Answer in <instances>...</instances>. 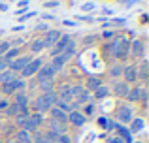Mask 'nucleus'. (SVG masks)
Returning <instances> with one entry per match:
<instances>
[{
	"label": "nucleus",
	"instance_id": "38",
	"mask_svg": "<svg viewBox=\"0 0 149 143\" xmlns=\"http://www.w3.org/2000/svg\"><path fill=\"white\" fill-rule=\"evenodd\" d=\"M10 113H11V115H15V113H17V106H11V109H10Z\"/></svg>",
	"mask_w": 149,
	"mask_h": 143
},
{
	"label": "nucleus",
	"instance_id": "37",
	"mask_svg": "<svg viewBox=\"0 0 149 143\" xmlns=\"http://www.w3.org/2000/svg\"><path fill=\"white\" fill-rule=\"evenodd\" d=\"M109 143H125L121 137H113V140H109Z\"/></svg>",
	"mask_w": 149,
	"mask_h": 143
},
{
	"label": "nucleus",
	"instance_id": "10",
	"mask_svg": "<svg viewBox=\"0 0 149 143\" xmlns=\"http://www.w3.org/2000/svg\"><path fill=\"white\" fill-rule=\"evenodd\" d=\"M25 87V83L23 81H19V79H15V81H11V83H6L4 85V92H15V90H19V88H23Z\"/></svg>",
	"mask_w": 149,
	"mask_h": 143
},
{
	"label": "nucleus",
	"instance_id": "20",
	"mask_svg": "<svg viewBox=\"0 0 149 143\" xmlns=\"http://www.w3.org/2000/svg\"><path fill=\"white\" fill-rule=\"evenodd\" d=\"M130 94H128V100H138L142 98V88H134V90H128Z\"/></svg>",
	"mask_w": 149,
	"mask_h": 143
},
{
	"label": "nucleus",
	"instance_id": "21",
	"mask_svg": "<svg viewBox=\"0 0 149 143\" xmlns=\"http://www.w3.org/2000/svg\"><path fill=\"white\" fill-rule=\"evenodd\" d=\"M142 128H143V121L142 119H136V121L132 122V132H140Z\"/></svg>",
	"mask_w": 149,
	"mask_h": 143
},
{
	"label": "nucleus",
	"instance_id": "14",
	"mask_svg": "<svg viewBox=\"0 0 149 143\" xmlns=\"http://www.w3.org/2000/svg\"><path fill=\"white\" fill-rule=\"evenodd\" d=\"M51 113H53V119H55V121H61V122H66V121H68L66 113H64V111H61V109H57V107H53V111H51Z\"/></svg>",
	"mask_w": 149,
	"mask_h": 143
},
{
	"label": "nucleus",
	"instance_id": "11",
	"mask_svg": "<svg viewBox=\"0 0 149 143\" xmlns=\"http://www.w3.org/2000/svg\"><path fill=\"white\" fill-rule=\"evenodd\" d=\"M68 121L72 122L74 126H83V124H85V115H81V113H77V111H74V113H70Z\"/></svg>",
	"mask_w": 149,
	"mask_h": 143
},
{
	"label": "nucleus",
	"instance_id": "8",
	"mask_svg": "<svg viewBox=\"0 0 149 143\" xmlns=\"http://www.w3.org/2000/svg\"><path fill=\"white\" fill-rule=\"evenodd\" d=\"M123 75L127 79V83H132V81L138 79V70H136V66H128L123 70Z\"/></svg>",
	"mask_w": 149,
	"mask_h": 143
},
{
	"label": "nucleus",
	"instance_id": "27",
	"mask_svg": "<svg viewBox=\"0 0 149 143\" xmlns=\"http://www.w3.org/2000/svg\"><path fill=\"white\" fill-rule=\"evenodd\" d=\"M55 143H72V140H70L66 134H62V136H57V141Z\"/></svg>",
	"mask_w": 149,
	"mask_h": 143
},
{
	"label": "nucleus",
	"instance_id": "36",
	"mask_svg": "<svg viewBox=\"0 0 149 143\" xmlns=\"http://www.w3.org/2000/svg\"><path fill=\"white\" fill-rule=\"evenodd\" d=\"M6 107H8V102L6 100H0V109H6Z\"/></svg>",
	"mask_w": 149,
	"mask_h": 143
},
{
	"label": "nucleus",
	"instance_id": "32",
	"mask_svg": "<svg viewBox=\"0 0 149 143\" xmlns=\"http://www.w3.org/2000/svg\"><path fill=\"white\" fill-rule=\"evenodd\" d=\"M8 49H10V44H8V41H4V44H0V55H4V53H6Z\"/></svg>",
	"mask_w": 149,
	"mask_h": 143
},
{
	"label": "nucleus",
	"instance_id": "23",
	"mask_svg": "<svg viewBox=\"0 0 149 143\" xmlns=\"http://www.w3.org/2000/svg\"><path fill=\"white\" fill-rule=\"evenodd\" d=\"M45 45H44V40H36V41H32V51H42V49H44Z\"/></svg>",
	"mask_w": 149,
	"mask_h": 143
},
{
	"label": "nucleus",
	"instance_id": "29",
	"mask_svg": "<svg viewBox=\"0 0 149 143\" xmlns=\"http://www.w3.org/2000/svg\"><path fill=\"white\" fill-rule=\"evenodd\" d=\"M57 104H58V107H61V111H70V109H72V106H68L66 102H61V100H57Z\"/></svg>",
	"mask_w": 149,
	"mask_h": 143
},
{
	"label": "nucleus",
	"instance_id": "35",
	"mask_svg": "<svg viewBox=\"0 0 149 143\" xmlns=\"http://www.w3.org/2000/svg\"><path fill=\"white\" fill-rule=\"evenodd\" d=\"M36 140H34V143H44V136H34Z\"/></svg>",
	"mask_w": 149,
	"mask_h": 143
},
{
	"label": "nucleus",
	"instance_id": "26",
	"mask_svg": "<svg viewBox=\"0 0 149 143\" xmlns=\"http://www.w3.org/2000/svg\"><path fill=\"white\" fill-rule=\"evenodd\" d=\"M19 55V49L17 47H13V49H8V57H4V59H13V57H17Z\"/></svg>",
	"mask_w": 149,
	"mask_h": 143
},
{
	"label": "nucleus",
	"instance_id": "13",
	"mask_svg": "<svg viewBox=\"0 0 149 143\" xmlns=\"http://www.w3.org/2000/svg\"><path fill=\"white\" fill-rule=\"evenodd\" d=\"M0 81H2L4 85L15 81V72H11V70H10V72H2V73H0Z\"/></svg>",
	"mask_w": 149,
	"mask_h": 143
},
{
	"label": "nucleus",
	"instance_id": "34",
	"mask_svg": "<svg viewBox=\"0 0 149 143\" xmlns=\"http://www.w3.org/2000/svg\"><path fill=\"white\" fill-rule=\"evenodd\" d=\"M8 64H10V62H8V60L4 59V57H0V72H4V68H6Z\"/></svg>",
	"mask_w": 149,
	"mask_h": 143
},
{
	"label": "nucleus",
	"instance_id": "4",
	"mask_svg": "<svg viewBox=\"0 0 149 143\" xmlns=\"http://www.w3.org/2000/svg\"><path fill=\"white\" fill-rule=\"evenodd\" d=\"M42 68V60L40 59H36V60H30L29 64H26V68L23 70V75L25 77H30V75H34L38 70Z\"/></svg>",
	"mask_w": 149,
	"mask_h": 143
},
{
	"label": "nucleus",
	"instance_id": "24",
	"mask_svg": "<svg viewBox=\"0 0 149 143\" xmlns=\"http://www.w3.org/2000/svg\"><path fill=\"white\" fill-rule=\"evenodd\" d=\"M121 73H123V68H121L119 64H115V66L111 68V77H119Z\"/></svg>",
	"mask_w": 149,
	"mask_h": 143
},
{
	"label": "nucleus",
	"instance_id": "3",
	"mask_svg": "<svg viewBox=\"0 0 149 143\" xmlns=\"http://www.w3.org/2000/svg\"><path fill=\"white\" fill-rule=\"evenodd\" d=\"M72 41V38L70 36H61V40L55 44V49H53V57H57V55H62L64 53V49H66V45Z\"/></svg>",
	"mask_w": 149,
	"mask_h": 143
},
{
	"label": "nucleus",
	"instance_id": "28",
	"mask_svg": "<svg viewBox=\"0 0 149 143\" xmlns=\"http://www.w3.org/2000/svg\"><path fill=\"white\" fill-rule=\"evenodd\" d=\"M57 141V136H55V134H47V136H44V143H55Z\"/></svg>",
	"mask_w": 149,
	"mask_h": 143
},
{
	"label": "nucleus",
	"instance_id": "12",
	"mask_svg": "<svg viewBox=\"0 0 149 143\" xmlns=\"http://www.w3.org/2000/svg\"><path fill=\"white\" fill-rule=\"evenodd\" d=\"M66 60H68V57H66L64 53H62V55H57V57L53 59V64H51V68H53L55 72H57V70H61V68L64 66V62H66Z\"/></svg>",
	"mask_w": 149,
	"mask_h": 143
},
{
	"label": "nucleus",
	"instance_id": "16",
	"mask_svg": "<svg viewBox=\"0 0 149 143\" xmlns=\"http://www.w3.org/2000/svg\"><path fill=\"white\" fill-rule=\"evenodd\" d=\"M115 92H117V94H121V96L128 94V85L127 83H117L115 85Z\"/></svg>",
	"mask_w": 149,
	"mask_h": 143
},
{
	"label": "nucleus",
	"instance_id": "25",
	"mask_svg": "<svg viewBox=\"0 0 149 143\" xmlns=\"http://www.w3.org/2000/svg\"><path fill=\"white\" fill-rule=\"evenodd\" d=\"M96 122H98V126H100V128H109V121H108L106 117H100Z\"/></svg>",
	"mask_w": 149,
	"mask_h": 143
},
{
	"label": "nucleus",
	"instance_id": "39",
	"mask_svg": "<svg viewBox=\"0 0 149 143\" xmlns=\"http://www.w3.org/2000/svg\"><path fill=\"white\" fill-rule=\"evenodd\" d=\"M38 30H47V25H45V23L44 25H38Z\"/></svg>",
	"mask_w": 149,
	"mask_h": 143
},
{
	"label": "nucleus",
	"instance_id": "40",
	"mask_svg": "<svg viewBox=\"0 0 149 143\" xmlns=\"http://www.w3.org/2000/svg\"><path fill=\"white\" fill-rule=\"evenodd\" d=\"M45 6H49V8H53V6H58V2H45Z\"/></svg>",
	"mask_w": 149,
	"mask_h": 143
},
{
	"label": "nucleus",
	"instance_id": "5",
	"mask_svg": "<svg viewBox=\"0 0 149 143\" xmlns=\"http://www.w3.org/2000/svg\"><path fill=\"white\" fill-rule=\"evenodd\" d=\"M117 117H119L121 122H130L132 121V111L128 106H121L119 111H117Z\"/></svg>",
	"mask_w": 149,
	"mask_h": 143
},
{
	"label": "nucleus",
	"instance_id": "9",
	"mask_svg": "<svg viewBox=\"0 0 149 143\" xmlns=\"http://www.w3.org/2000/svg\"><path fill=\"white\" fill-rule=\"evenodd\" d=\"M40 81H53V75H55V70L51 66H44L40 68Z\"/></svg>",
	"mask_w": 149,
	"mask_h": 143
},
{
	"label": "nucleus",
	"instance_id": "15",
	"mask_svg": "<svg viewBox=\"0 0 149 143\" xmlns=\"http://www.w3.org/2000/svg\"><path fill=\"white\" fill-rule=\"evenodd\" d=\"M17 141L19 143H32V137H30V134L26 132V130H21V132L17 134Z\"/></svg>",
	"mask_w": 149,
	"mask_h": 143
},
{
	"label": "nucleus",
	"instance_id": "41",
	"mask_svg": "<svg viewBox=\"0 0 149 143\" xmlns=\"http://www.w3.org/2000/svg\"><path fill=\"white\" fill-rule=\"evenodd\" d=\"M136 143H142V141H136Z\"/></svg>",
	"mask_w": 149,
	"mask_h": 143
},
{
	"label": "nucleus",
	"instance_id": "31",
	"mask_svg": "<svg viewBox=\"0 0 149 143\" xmlns=\"http://www.w3.org/2000/svg\"><path fill=\"white\" fill-rule=\"evenodd\" d=\"M87 100H89V92H81V94L77 96V102H81V104L87 102Z\"/></svg>",
	"mask_w": 149,
	"mask_h": 143
},
{
	"label": "nucleus",
	"instance_id": "18",
	"mask_svg": "<svg viewBox=\"0 0 149 143\" xmlns=\"http://www.w3.org/2000/svg\"><path fill=\"white\" fill-rule=\"evenodd\" d=\"M108 94H109L108 87H98V88L95 90V96H96V98H106Z\"/></svg>",
	"mask_w": 149,
	"mask_h": 143
},
{
	"label": "nucleus",
	"instance_id": "19",
	"mask_svg": "<svg viewBox=\"0 0 149 143\" xmlns=\"http://www.w3.org/2000/svg\"><path fill=\"white\" fill-rule=\"evenodd\" d=\"M132 51H134V55H142V53H143V45H142V41L136 40L134 44H132Z\"/></svg>",
	"mask_w": 149,
	"mask_h": 143
},
{
	"label": "nucleus",
	"instance_id": "30",
	"mask_svg": "<svg viewBox=\"0 0 149 143\" xmlns=\"http://www.w3.org/2000/svg\"><path fill=\"white\" fill-rule=\"evenodd\" d=\"M140 77H142V79H146V77H147V62H143V64H142V70H140Z\"/></svg>",
	"mask_w": 149,
	"mask_h": 143
},
{
	"label": "nucleus",
	"instance_id": "7",
	"mask_svg": "<svg viewBox=\"0 0 149 143\" xmlns=\"http://www.w3.org/2000/svg\"><path fill=\"white\" fill-rule=\"evenodd\" d=\"M58 40H61V32H58V30H49L47 38H45V41H44V45H45V47H51V45H55Z\"/></svg>",
	"mask_w": 149,
	"mask_h": 143
},
{
	"label": "nucleus",
	"instance_id": "2",
	"mask_svg": "<svg viewBox=\"0 0 149 143\" xmlns=\"http://www.w3.org/2000/svg\"><path fill=\"white\" fill-rule=\"evenodd\" d=\"M111 53L115 57H119V59H125V55L128 53V41H127V38H115V41H113L111 45Z\"/></svg>",
	"mask_w": 149,
	"mask_h": 143
},
{
	"label": "nucleus",
	"instance_id": "33",
	"mask_svg": "<svg viewBox=\"0 0 149 143\" xmlns=\"http://www.w3.org/2000/svg\"><path fill=\"white\" fill-rule=\"evenodd\" d=\"M93 111H95V106H93V104H87V106H85V115H93Z\"/></svg>",
	"mask_w": 149,
	"mask_h": 143
},
{
	"label": "nucleus",
	"instance_id": "17",
	"mask_svg": "<svg viewBox=\"0 0 149 143\" xmlns=\"http://www.w3.org/2000/svg\"><path fill=\"white\" fill-rule=\"evenodd\" d=\"M17 107H21V109H26V106H29V100H26L25 94H17Z\"/></svg>",
	"mask_w": 149,
	"mask_h": 143
},
{
	"label": "nucleus",
	"instance_id": "1",
	"mask_svg": "<svg viewBox=\"0 0 149 143\" xmlns=\"http://www.w3.org/2000/svg\"><path fill=\"white\" fill-rule=\"evenodd\" d=\"M57 100H58V98H57V94H55L53 90L44 92V96H40V98L36 100V109H38V111H45V109H49V107L53 106Z\"/></svg>",
	"mask_w": 149,
	"mask_h": 143
},
{
	"label": "nucleus",
	"instance_id": "6",
	"mask_svg": "<svg viewBox=\"0 0 149 143\" xmlns=\"http://www.w3.org/2000/svg\"><path fill=\"white\" fill-rule=\"evenodd\" d=\"M30 62V59L29 57H21V59H17V60H13V62L10 64V68H11V72H17V70H25L26 68V64Z\"/></svg>",
	"mask_w": 149,
	"mask_h": 143
},
{
	"label": "nucleus",
	"instance_id": "22",
	"mask_svg": "<svg viewBox=\"0 0 149 143\" xmlns=\"http://www.w3.org/2000/svg\"><path fill=\"white\" fill-rule=\"evenodd\" d=\"M98 87H100V79H98V77H91V79H89V90H91V88L96 90Z\"/></svg>",
	"mask_w": 149,
	"mask_h": 143
}]
</instances>
